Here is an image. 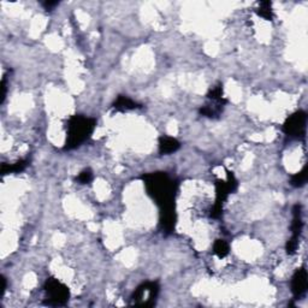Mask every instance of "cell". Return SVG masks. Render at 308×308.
I'll return each mask as SVG.
<instances>
[{
	"label": "cell",
	"instance_id": "cell-1",
	"mask_svg": "<svg viewBox=\"0 0 308 308\" xmlns=\"http://www.w3.org/2000/svg\"><path fill=\"white\" fill-rule=\"evenodd\" d=\"M147 194L155 201L160 210V217L175 215V197L177 193L176 181L165 172H152L142 176Z\"/></svg>",
	"mask_w": 308,
	"mask_h": 308
},
{
	"label": "cell",
	"instance_id": "cell-2",
	"mask_svg": "<svg viewBox=\"0 0 308 308\" xmlns=\"http://www.w3.org/2000/svg\"><path fill=\"white\" fill-rule=\"evenodd\" d=\"M95 127L96 121L94 118L82 115H75L70 117L66 124V140L64 149L71 151L80 147L91 136Z\"/></svg>",
	"mask_w": 308,
	"mask_h": 308
},
{
	"label": "cell",
	"instance_id": "cell-3",
	"mask_svg": "<svg viewBox=\"0 0 308 308\" xmlns=\"http://www.w3.org/2000/svg\"><path fill=\"white\" fill-rule=\"evenodd\" d=\"M45 291V303L48 306L59 307L68 303L70 298L69 288L60 282L59 279L50 277L44 284Z\"/></svg>",
	"mask_w": 308,
	"mask_h": 308
},
{
	"label": "cell",
	"instance_id": "cell-4",
	"mask_svg": "<svg viewBox=\"0 0 308 308\" xmlns=\"http://www.w3.org/2000/svg\"><path fill=\"white\" fill-rule=\"evenodd\" d=\"M160 286L158 282H145L139 285L132 294V304L142 307H152L155 304Z\"/></svg>",
	"mask_w": 308,
	"mask_h": 308
},
{
	"label": "cell",
	"instance_id": "cell-5",
	"mask_svg": "<svg viewBox=\"0 0 308 308\" xmlns=\"http://www.w3.org/2000/svg\"><path fill=\"white\" fill-rule=\"evenodd\" d=\"M307 124V114L304 111H296L286 118L283 124V132L292 139H300L304 136Z\"/></svg>",
	"mask_w": 308,
	"mask_h": 308
},
{
	"label": "cell",
	"instance_id": "cell-6",
	"mask_svg": "<svg viewBox=\"0 0 308 308\" xmlns=\"http://www.w3.org/2000/svg\"><path fill=\"white\" fill-rule=\"evenodd\" d=\"M216 185V202L215 205L223 206L224 202L227 201L228 196L233 194L237 189L239 182H237L236 177L233 172L228 171V178L225 179H217L215 183Z\"/></svg>",
	"mask_w": 308,
	"mask_h": 308
},
{
	"label": "cell",
	"instance_id": "cell-7",
	"mask_svg": "<svg viewBox=\"0 0 308 308\" xmlns=\"http://www.w3.org/2000/svg\"><path fill=\"white\" fill-rule=\"evenodd\" d=\"M308 285V276L304 267L297 268L291 278V292L295 298L302 297L307 291Z\"/></svg>",
	"mask_w": 308,
	"mask_h": 308
},
{
	"label": "cell",
	"instance_id": "cell-8",
	"mask_svg": "<svg viewBox=\"0 0 308 308\" xmlns=\"http://www.w3.org/2000/svg\"><path fill=\"white\" fill-rule=\"evenodd\" d=\"M181 148V142L175 137L161 136L159 139V153L161 155H170Z\"/></svg>",
	"mask_w": 308,
	"mask_h": 308
},
{
	"label": "cell",
	"instance_id": "cell-9",
	"mask_svg": "<svg viewBox=\"0 0 308 308\" xmlns=\"http://www.w3.org/2000/svg\"><path fill=\"white\" fill-rule=\"evenodd\" d=\"M291 235L292 236L301 237L303 230V219H302V206L296 203L292 207V222H291Z\"/></svg>",
	"mask_w": 308,
	"mask_h": 308
},
{
	"label": "cell",
	"instance_id": "cell-10",
	"mask_svg": "<svg viewBox=\"0 0 308 308\" xmlns=\"http://www.w3.org/2000/svg\"><path fill=\"white\" fill-rule=\"evenodd\" d=\"M140 108H141L140 104L134 101L133 99H130V97L127 95H118L117 99L115 100L114 104H112V109L118 112L130 111V110H136Z\"/></svg>",
	"mask_w": 308,
	"mask_h": 308
},
{
	"label": "cell",
	"instance_id": "cell-11",
	"mask_svg": "<svg viewBox=\"0 0 308 308\" xmlns=\"http://www.w3.org/2000/svg\"><path fill=\"white\" fill-rule=\"evenodd\" d=\"M223 109H224V105H222V104L210 101V104H207V105L201 106L199 112L203 117L215 120V118H218L222 115Z\"/></svg>",
	"mask_w": 308,
	"mask_h": 308
},
{
	"label": "cell",
	"instance_id": "cell-12",
	"mask_svg": "<svg viewBox=\"0 0 308 308\" xmlns=\"http://www.w3.org/2000/svg\"><path fill=\"white\" fill-rule=\"evenodd\" d=\"M30 161L28 159L18 160L14 164H3L2 165V175H10V173H20L23 172L29 166Z\"/></svg>",
	"mask_w": 308,
	"mask_h": 308
},
{
	"label": "cell",
	"instance_id": "cell-13",
	"mask_svg": "<svg viewBox=\"0 0 308 308\" xmlns=\"http://www.w3.org/2000/svg\"><path fill=\"white\" fill-rule=\"evenodd\" d=\"M207 99H209L210 101L222 104V105L225 106V104L228 102V100L224 97V90H223V84L222 83H218L217 86H215L213 88H211V89L209 90V93H207Z\"/></svg>",
	"mask_w": 308,
	"mask_h": 308
},
{
	"label": "cell",
	"instance_id": "cell-14",
	"mask_svg": "<svg viewBox=\"0 0 308 308\" xmlns=\"http://www.w3.org/2000/svg\"><path fill=\"white\" fill-rule=\"evenodd\" d=\"M212 251L213 254L217 255L219 259H224L227 258L230 253V246L225 240H216L215 243L212 246Z\"/></svg>",
	"mask_w": 308,
	"mask_h": 308
},
{
	"label": "cell",
	"instance_id": "cell-15",
	"mask_svg": "<svg viewBox=\"0 0 308 308\" xmlns=\"http://www.w3.org/2000/svg\"><path fill=\"white\" fill-rule=\"evenodd\" d=\"M258 16H260L261 18L266 21H272L274 17L273 10H272V4L271 2H260L259 3L258 9L255 10Z\"/></svg>",
	"mask_w": 308,
	"mask_h": 308
},
{
	"label": "cell",
	"instance_id": "cell-16",
	"mask_svg": "<svg viewBox=\"0 0 308 308\" xmlns=\"http://www.w3.org/2000/svg\"><path fill=\"white\" fill-rule=\"evenodd\" d=\"M307 178H308V169L307 166H304L301 171L294 173V175L291 176L290 184L294 188H301L306 184Z\"/></svg>",
	"mask_w": 308,
	"mask_h": 308
},
{
	"label": "cell",
	"instance_id": "cell-17",
	"mask_svg": "<svg viewBox=\"0 0 308 308\" xmlns=\"http://www.w3.org/2000/svg\"><path fill=\"white\" fill-rule=\"evenodd\" d=\"M298 243H300V237L297 236H292L289 239L288 241H286V245H285V251H286V254L289 255H294L295 253L297 252V248H298Z\"/></svg>",
	"mask_w": 308,
	"mask_h": 308
},
{
	"label": "cell",
	"instance_id": "cell-18",
	"mask_svg": "<svg viewBox=\"0 0 308 308\" xmlns=\"http://www.w3.org/2000/svg\"><path fill=\"white\" fill-rule=\"evenodd\" d=\"M91 179H93V172L89 169L83 170L76 177V182H78L80 184H88V183L91 182Z\"/></svg>",
	"mask_w": 308,
	"mask_h": 308
},
{
	"label": "cell",
	"instance_id": "cell-19",
	"mask_svg": "<svg viewBox=\"0 0 308 308\" xmlns=\"http://www.w3.org/2000/svg\"><path fill=\"white\" fill-rule=\"evenodd\" d=\"M57 5H59V2H44L42 3V6H44L45 10H47V11L54 9Z\"/></svg>",
	"mask_w": 308,
	"mask_h": 308
},
{
	"label": "cell",
	"instance_id": "cell-20",
	"mask_svg": "<svg viewBox=\"0 0 308 308\" xmlns=\"http://www.w3.org/2000/svg\"><path fill=\"white\" fill-rule=\"evenodd\" d=\"M2 282H3V288H2V291H3V294H4L5 290H6V278H5L4 276L2 277Z\"/></svg>",
	"mask_w": 308,
	"mask_h": 308
}]
</instances>
